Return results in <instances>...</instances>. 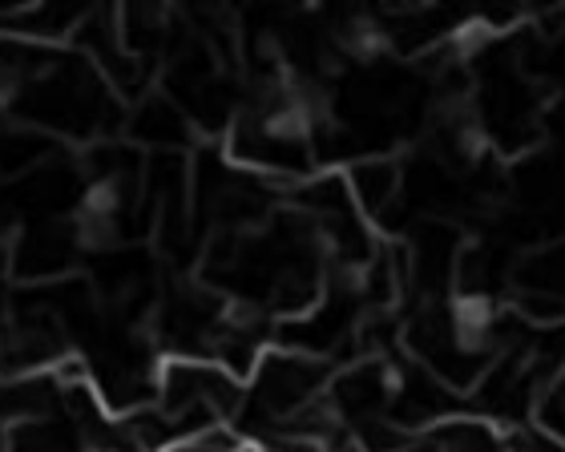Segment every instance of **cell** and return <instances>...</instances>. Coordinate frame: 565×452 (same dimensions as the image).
<instances>
[{
    "label": "cell",
    "mask_w": 565,
    "mask_h": 452,
    "mask_svg": "<svg viewBox=\"0 0 565 452\" xmlns=\"http://www.w3.org/2000/svg\"><path fill=\"white\" fill-rule=\"evenodd\" d=\"M0 109L53 142H109V133L126 126L121 97L77 49L65 45L49 49L41 69L17 94L4 97Z\"/></svg>",
    "instance_id": "6da1fadb"
},
{
    "label": "cell",
    "mask_w": 565,
    "mask_h": 452,
    "mask_svg": "<svg viewBox=\"0 0 565 452\" xmlns=\"http://www.w3.org/2000/svg\"><path fill=\"white\" fill-rule=\"evenodd\" d=\"M243 396H247V384L214 359L162 356L153 405L174 424L178 441H190V437L214 429H235L238 412H243Z\"/></svg>",
    "instance_id": "7a4b0ae2"
},
{
    "label": "cell",
    "mask_w": 565,
    "mask_h": 452,
    "mask_svg": "<svg viewBox=\"0 0 565 452\" xmlns=\"http://www.w3.org/2000/svg\"><path fill=\"white\" fill-rule=\"evenodd\" d=\"M343 182L352 191L360 215L367 218L372 226H384L396 218V211H404V166L392 162L384 154L372 158H355L343 166Z\"/></svg>",
    "instance_id": "3957f363"
},
{
    "label": "cell",
    "mask_w": 565,
    "mask_h": 452,
    "mask_svg": "<svg viewBox=\"0 0 565 452\" xmlns=\"http://www.w3.org/2000/svg\"><path fill=\"white\" fill-rule=\"evenodd\" d=\"M126 133H130L138 146H146V150L178 154V150L190 146L194 126H190L186 114H182L166 94H146L141 101H134L130 114H126Z\"/></svg>",
    "instance_id": "277c9868"
},
{
    "label": "cell",
    "mask_w": 565,
    "mask_h": 452,
    "mask_svg": "<svg viewBox=\"0 0 565 452\" xmlns=\"http://www.w3.org/2000/svg\"><path fill=\"white\" fill-rule=\"evenodd\" d=\"M505 452H565V444L542 424H521L505 432Z\"/></svg>",
    "instance_id": "5b68a950"
},
{
    "label": "cell",
    "mask_w": 565,
    "mask_h": 452,
    "mask_svg": "<svg viewBox=\"0 0 565 452\" xmlns=\"http://www.w3.org/2000/svg\"><path fill=\"white\" fill-rule=\"evenodd\" d=\"M255 452H328L316 437H303V432H271L263 441L250 444Z\"/></svg>",
    "instance_id": "8992f818"
},
{
    "label": "cell",
    "mask_w": 565,
    "mask_h": 452,
    "mask_svg": "<svg viewBox=\"0 0 565 452\" xmlns=\"http://www.w3.org/2000/svg\"><path fill=\"white\" fill-rule=\"evenodd\" d=\"M9 311H12V299H9V291H4V283H0V327L9 323Z\"/></svg>",
    "instance_id": "52a82bcc"
},
{
    "label": "cell",
    "mask_w": 565,
    "mask_h": 452,
    "mask_svg": "<svg viewBox=\"0 0 565 452\" xmlns=\"http://www.w3.org/2000/svg\"><path fill=\"white\" fill-rule=\"evenodd\" d=\"M335 452H360V449H335Z\"/></svg>",
    "instance_id": "ba28073f"
}]
</instances>
